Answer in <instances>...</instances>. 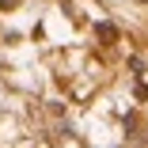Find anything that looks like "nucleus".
I'll return each mask as SVG.
<instances>
[{"mask_svg": "<svg viewBox=\"0 0 148 148\" xmlns=\"http://www.w3.org/2000/svg\"><path fill=\"white\" fill-rule=\"evenodd\" d=\"M99 38H118V31H114L110 23H99Z\"/></svg>", "mask_w": 148, "mask_h": 148, "instance_id": "1", "label": "nucleus"}, {"mask_svg": "<svg viewBox=\"0 0 148 148\" xmlns=\"http://www.w3.org/2000/svg\"><path fill=\"white\" fill-rule=\"evenodd\" d=\"M144 4H148V0H144Z\"/></svg>", "mask_w": 148, "mask_h": 148, "instance_id": "3", "label": "nucleus"}, {"mask_svg": "<svg viewBox=\"0 0 148 148\" xmlns=\"http://www.w3.org/2000/svg\"><path fill=\"white\" fill-rule=\"evenodd\" d=\"M8 4H15V0H0V8H8Z\"/></svg>", "mask_w": 148, "mask_h": 148, "instance_id": "2", "label": "nucleus"}]
</instances>
